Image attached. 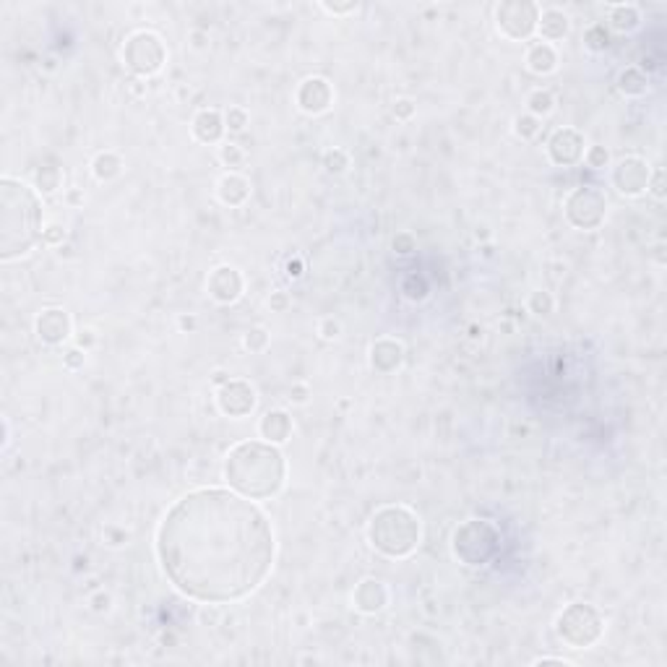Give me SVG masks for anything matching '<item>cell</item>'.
<instances>
[{
    "mask_svg": "<svg viewBox=\"0 0 667 667\" xmlns=\"http://www.w3.org/2000/svg\"><path fill=\"white\" fill-rule=\"evenodd\" d=\"M217 196L224 206H243L251 198V180L240 173L222 175L217 183Z\"/></svg>",
    "mask_w": 667,
    "mask_h": 667,
    "instance_id": "cell-20",
    "label": "cell"
},
{
    "mask_svg": "<svg viewBox=\"0 0 667 667\" xmlns=\"http://www.w3.org/2000/svg\"><path fill=\"white\" fill-rule=\"evenodd\" d=\"M243 347L248 352H264L269 347V331L264 326H253V329L245 331L243 337Z\"/></svg>",
    "mask_w": 667,
    "mask_h": 667,
    "instance_id": "cell-32",
    "label": "cell"
},
{
    "mask_svg": "<svg viewBox=\"0 0 667 667\" xmlns=\"http://www.w3.org/2000/svg\"><path fill=\"white\" fill-rule=\"evenodd\" d=\"M292 417L290 412H284V409H269V412H264V417H261L259 423V433L261 438L269 440V443H274V446H282V443H287L292 435Z\"/></svg>",
    "mask_w": 667,
    "mask_h": 667,
    "instance_id": "cell-19",
    "label": "cell"
},
{
    "mask_svg": "<svg viewBox=\"0 0 667 667\" xmlns=\"http://www.w3.org/2000/svg\"><path fill=\"white\" fill-rule=\"evenodd\" d=\"M553 107H555V97L550 94L548 89H534L532 94L526 97V110H529V115H534L537 120L545 118V115H550Z\"/></svg>",
    "mask_w": 667,
    "mask_h": 667,
    "instance_id": "cell-26",
    "label": "cell"
},
{
    "mask_svg": "<svg viewBox=\"0 0 667 667\" xmlns=\"http://www.w3.org/2000/svg\"><path fill=\"white\" fill-rule=\"evenodd\" d=\"M206 290H209V298L219 305H232L243 298L245 290V279L243 274L237 271L235 266H217L209 274V282H206Z\"/></svg>",
    "mask_w": 667,
    "mask_h": 667,
    "instance_id": "cell-13",
    "label": "cell"
},
{
    "mask_svg": "<svg viewBox=\"0 0 667 667\" xmlns=\"http://www.w3.org/2000/svg\"><path fill=\"white\" fill-rule=\"evenodd\" d=\"M415 248H417V240L412 232H399V235L394 237V251L399 253V256H409Z\"/></svg>",
    "mask_w": 667,
    "mask_h": 667,
    "instance_id": "cell-38",
    "label": "cell"
},
{
    "mask_svg": "<svg viewBox=\"0 0 667 667\" xmlns=\"http://www.w3.org/2000/svg\"><path fill=\"white\" fill-rule=\"evenodd\" d=\"M454 555L467 565L490 563L501 550V532L487 519H467L451 537Z\"/></svg>",
    "mask_w": 667,
    "mask_h": 667,
    "instance_id": "cell-5",
    "label": "cell"
},
{
    "mask_svg": "<svg viewBox=\"0 0 667 667\" xmlns=\"http://www.w3.org/2000/svg\"><path fill=\"white\" fill-rule=\"evenodd\" d=\"M34 331H37V337H40L42 345L58 347L73 334V321H71V315H68V310L53 305V308L40 310V315L34 318Z\"/></svg>",
    "mask_w": 667,
    "mask_h": 667,
    "instance_id": "cell-14",
    "label": "cell"
},
{
    "mask_svg": "<svg viewBox=\"0 0 667 667\" xmlns=\"http://www.w3.org/2000/svg\"><path fill=\"white\" fill-rule=\"evenodd\" d=\"M321 9L326 13H334V16H347V13H354L360 6L354 0H349V3H321Z\"/></svg>",
    "mask_w": 667,
    "mask_h": 667,
    "instance_id": "cell-39",
    "label": "cell"
},
{
    "mask_svg": "<svg viewBox=\"0 0 667 667\" xmlns=\"http://www.w3.org/2000/svg\"><path fill=\"white\" fill-rule=\"evenodd\" d=\"M76 345H79V349H84V352H87V349H92V347L97 345L94 331H92V329L79 331V334H76Z\"/></svg>",
    "mask_w": 667,
    "mask_h": 667,
    "instance_id": "cell-46",
    "label": "cell"
},
{
    "mask_svg": "<svg viewBox=\"0 0 667 667\" xmlns=\"http://www.w3.org/2000/svg\"><path fill=\"white\" fill-rule=\"evenodd\" d=\"M300 269H303V264H300V261H295V264L290 261V264H287V274H290V276H300V274H303Z\"/></svg>",
    "mask_w": 667,
    "mask_h": 667,
    "instance_id": "cell-52",
    "label": "cell"
},
{
    "mask_svg": "<svg viewBox=\"0 0 667 667\" xmlns=\"http://www.w3.org/2000/svg\"><path fill=\"white\" fill-rule=\"evenodd\" d=\"M352 604L354 610H360L362 615H376L389 604V587L381 579H362L352 592Z\"/></svg>",
    "mask_w": 667,
    "mask_h": 667,
    "instance_id": "cell-16",
    "label": "cell"
},
{
    "mask_svg": "<svg viewBox=\"0 0 667 667\" xmlns=\"http://www.w3.org/2000/svg\"><path fill=\"white\" fill-rule=\"evenodd\" d=\"M584 45H587L592 53H602V50H607V45H610V34H607L604 24L589 26L587 32H584Z\"/></svg>",
    "mask_w": 667,
    "mask_h": 667,
    "instance_id": "cell-29",
    "label": "cell"
},
{
    "mask_svg": "<svg viewBox=\"0 0 667 667\" xmlns=\"http://www.w3.org/2000/svg\"><path fill=\"white\" fill-rule=\"evenodd\" d=\"M110 595H104V592H99V595L92 597V610L94 612H107L110 610Z\"/></svg>",
    "mask_w": 667,
    "mask_h": 667,
    "instance_id": "cell-47",
    "label": "cell"
},
{
    "mask_svg": "<svg viewBox=\"0 0 667 667\" xmlns=\"http://www.w3.org/2000/svg\"><path fill=\"white\" fill-rule=\"evenodd\" d=\"M514 134H516L519 139L529 141V139H534V136L540 134V120L534 118V115H529V112L516 115V118H514Z\"/></svg>",
    "mask_w": 667,
    "mask_h": 667,
    "instance_id": "cell-30",
    "label": "cell"
},
{
    "mask_svg": "<svg viewBox=\"0 0 667 667\" xmlns=\"http://www.w3.org/2000/svg\"><path fill=\"white\" fill-rule=\"evenodd\" d=\"M65 201H68L71 206H79V204H84V193H81V190H68Z\"/></svg>",
    "mask_w": 667,
    "mask_h": 667,
    "instance_id": "cell-51",
    "label": "cell"
},
{
    "mask_svg": "<svg viewBox=\"0 0 667 667\" xmlns=\"http://www.w3.org/2000/svg\"><path fill=\"white\" fill-rule=\"evenodd\" d=\"M571 29V18L560 9H545L540 11V21H537V32L542 34L545 42H558L563 40Z\"/></svg>",
    "mask_w": 667,
    "mask_h": 667,
    "instance_id": "cell-21",
    "label": "cell"
},
{
    "mask_svg": "<svg viewBox=\"0 0 667 667\" xmlns=\"http://www.w3.org/2000/svg\"><path fill=\"white\" fill-rule=\"evenodd\" d=\"M45 217L37 188L18 178H0V259H21L45 235Z\"/></svg>",
    "mask_w": 667,
    "mask_h": 667,
    "instance_id": "cell-3",
    "label": "cell"
},
{
    "mask_svg": "<svg viewBox=\"0 0 667 667\" xmlns=\"http://www.w3.org/2000/svg\"><path fill=\"white\" fill-rule=\"evenodd\" d=\"M308 399H310V389H308V384H295L290 389V401H295V404H305Z\"/></svg>",
    "mask_w": 667,
    "mask_h": 667,
    "instance_id": "cell-45",
    "label": "cell"
},
{
    "mask_svg": "<svg viewBox=\"0 0 667 667\" xmlns=\"http://www.w3.org/2000/svg\"><path fill=\"white\" fill-rule=\"evenodd\" d=\"M11 446V423L9 417H3V451Z\"/></svg>",
    "mask_w": 667,
    "mask_h": 667,
    "instance_id": "cell-50",
    "label": "cell"
},
{
    "mask_svg": "<svg viewBox=\"0 0 667 667\" xmlns=\"http://www.w3.org/2000/svg\"><path fill=\"white\" fill-rule=\"evenodd\" d=\"M323 167L334 175L345 173L347 167H349V154H347L345 149H329L323 154Z\"/></svg>",
    "mask_w": 667,
    "mask_h": 667,
    "instance_id": "cell-33",
    "label": "cell"
},
{
    "mask_svg": "<svg viewBox=\"0 0 667 667\" xmlns=\"http://www.w3.org/2000/svg\"><path fill=\"white\" fill-rule=\"evenodd\" d=\"M401 292H404L409 300H423L425 295H428V284H425L423 276L409 274L407 279H404V284H401Z\"/></svg>",
    "mask_w": 667,
    "mask_h": 667,
    "instance_id": "cell-34",
    "label": "cell"
},
{
    "mask_svg": "<svg viewBox=\"0 0 667 667\" xmlns=\"http://www.w3.org/2000/svg\"><path fill=\"white\" fill-rule=\"evenodd\" d=\"M92 173H94L97 180H115L120 173H123V159H120V154H115V151H99L94 157V162H92Z\"/></svg>",
    "mask_w": 667,
    "mask_h": 667,
    "instance_id": "cell-25",
    "label": "cell"
},
{
    "mask_svg": "<svg viewBox=\"0 0 667 667\" xmlns=\"http://www.w3.org/2000/svg\"><path fill=\"white\" fill-rule=\"evenodd\" d=\"M84 360H87V354L81 352L79 347H76V349H71V352H65V354H63V365H65L68 370H81V368H84Z\"/></svg>",
    "mask_w": 667,
    "mask_h": 667,
    "instance_id": "cell-43",
    "label": "cell"
},
{
    "mask_svg": "<svg viewBox=\"0 0 667 667\" xmlns=\"http://www.w3.org/2000/svg\"><path fill=\"white\" fill-rule=\"evenodd\" d=\"M584 146H587L584 134H579L576 128H558L548 141V157L558 167H573L584 159V151H587Z\"/></svg>",
    "mask_w": 667,
    "mask_h": 667,
    "instance_id": "cell-12",
    "label": "cell"
},
{
    "mask_svg": "<svg viewBox=\"0 0 667 667\" xmlns=\"http://www.w3.org/2000/svg\"><path fill=\"white\" fill-rule=\"evenodd\" d=\"M391 112H394V118L396 120H409L412 115H415V102L407 99V97H404V99H396L394 107H391Z\"/></svg>",
    "mask_w": 667,
    "mask_h": 667,
    "instance_id": "cell-40",
    "label": "cell"
},
{
    "mask_svg": "<svg viewBox=\"0 0 667 667\" xmlns=\"http://www.w3.org/2000/svg\"><path fill=\"white\" fill-rule=\"evenodd\" d=\"M190 131L196 136V141L201 143H219L227 126H224V115L214 107H206V110H198L193 115V123H190Z\"/></svg>",
    "mask_w": 667,
    "mask_h": 667,
    "instance_id": "cell-18",
    "label": "cell"
},
{
    "mask_svg": "<svg viewBox=\"0 0 667 667\" xmlns=\"http://www.w3.org/2000/svg\"><path fill=\"white\" fill-rule=\"evenodd\" d=\"M370 545L386 558H409L423 540V521L409 506L389 503L370 516L368 521Z\"/></svg>",
    "mask_w": 667,
    "mask_h": 667,
    "instance_id": "cell-4",
    "label": "cell"
},
{
    "mask_svg": "<svg viewBox=\"0 0 667 667\" xmlns=\"http://www.w3.org/2000/svg\"><path fill=\"white\" fill-rule=\"evenodd\" d=\"M224 479L251 501H269L282 493L287 459L269 440H237L224 456Z\"/></svg>",
    "mask_w": 667,
    "mask_h": 667,
    "instance_id": "cell-2",
    "label": "cell"
},
{
    "mask_svg": "<svg viewBox=\"0 0 667 667\" xmlns=\"http://www.w3.org/2000/svg\"><path fill=\"white\" fill-rule=\"evenodd\" d=\"M526 68L537 76H548L558 68V53L550 42H534L526 50Z\"/></svg>",
    "mask_w": 667,
    "mask_h": 667,
    "instance_id": "cell-22",
    "label": "cell"
},
{
    "mask_svg": "<svg viewBox=\"0 0 667 667\" xmlns=\"http://www.w3.org/2000/svg\"><path fill=\"white\" fill-rule=\"evenodd\" d=\"M401 362H404V345L399 339L381 337L370 345V368L376 373L389 376V373L401 368Z\"/></svg>",
    "mask_w": 667,
    "mask_h": 667,
    "instance_id": "cell-17",
    "label": "cell"
},
{
    "mask_svg": "<svg viewBox=\"0 0 667 667\" xmlns=\"http://www.w3.org/2000/svg\"><path fill=\"white\" fill-rule=\"evenodd\" d=\"M540 6L532 0H503L495 9V26L511 42H524L537 32Z\"/></svg>",
    "mask_w": 667,
    "mask_h": 667,
    "instance_id": "cell-9",
    "label": "cell"
},
{
    "mask_svg": "<svg viewBox=\"0 0 667 667\" xmlns=\"http://www.w3.org/2000/svg\"><path fill=\"white\" fill-rule=\"evenodd\" d=\"M563 214L576 229H597L607 217V198L597 185H579L563 201Z\"/></svg>",
    "mask_w": 667,
    "mask_h": 667,
    "instance_id": "cell-8",
    "label": "cell"
},
{
    "mask_svg": "<svg viewBox=\"0 0 667 667\" xmlns=\"http://www.w3.org/2000/svg\"><path fill=\"white\" fill-rule=\"evenodd\" d=\"M295 102L303 112L308 115H321L331 107L334 102V87L323 76H308L303 84L298 87V94H295Z\"/></svg>",
    "mask_w": 667,
    "mask_h": 667,
    "instance_id": "cell-15",
    "label": "cell"
},
{
    "mask_svg": "<svg viewBox=\"0 0 667 667\" xmlns=\"http://www.w3.org/2000/svg\"><path fill=\"white\" fill-rule=\"evenodd\" d=\"M60 180H63V175H60L58 167H40L37 175H34V188L40 193H53V190L60 188Z\"/></svg>",
    "mask_w": 667,
    "mask_h": 667,
    "instance_id": "cell-27",
    "label": "cell"
},
{
    "mask_svg": "<svg viewBox=\"0 0 667 667\" xmlns=\"http://www.w3.org/2000/svg\"><path fill=\"white\" fill-rule=\"evenodd\" d=\"M639 24H641V11L634 3H618L610 9V26L615 32H634Z\"/></svg>",
    "mask_w": 667,
    "mask_h": 667,
    "instance_id": "cell-24",
    "label": "cell"
},
{
    "mask_svg": "<svg viewBox=\"0 0 667 667\" xmlns=\"http://www.w3.org/2000/svg\"><path fill=\"white\" fill-rule=\"evenodd\" d=\"M318 334H321L323 339H337L339 334H342V323L334 318V315H326V318H321L318 321Z\"/></svg>",
    "mask_w": 667,
    "mask_h": 667,
    "instance_id": "cell-37",
    "label": "cell"
},
{
    "mask_svg": "<svg viewBox=\"0 0 667 667\" xmlns=\"http://www.w3.org/2000/svg\"><path fill=\"white\" fill-rule=\"evenodd\" d=\"M63 240H65V229L60 227V224H48L45 227V235H42V243H48V245H63Z\"/></svg>",
    "mask_w": 667,
    "mask_h": 667,
    "instance_id": "cell-41",
    "label": "cell"
},
{
    "mask_svg": "<svg viewBox=\"0 0 667 667\" xmlns=\"http://www.w3.org/2000/svg\"><path fill=\"white\" fill-rule=\"evenodd\" d=\"M269 308L274 310V313H284L287 308H290V295L282 290L271 292V298H269Z\"/></svg>",
    "mask_w": 667,
    "mask_h": 667,
    "instance_id": "cell-42",
    "label": "cell"
},
{
    "mask_svg": "<svg viewBox=\"0 0 667 667\" xmlns=\"http://www.w3.org/2000/svg\"><path fill=\"white\" fill-rule=\"evenodd\" d=\"M271 521L245 495L198 487L167 511L157 529V558L180 595L196 602H235L271 573Z\"/></svg>",
    "mask_w": 667,
    "mask_h": 667,
    "instance_id": "cell-1",
    "label": "cell"
},
{
    "mask_svg": "<svg viewBox=\"0 0 667 667\" xmlns=\"http://www.w3.org/2000/svg\"><path fill=\"white\" fill-rule=\"evenodd\" d=\"M259 404V396H256V389L253 384H248L245 378H227L224 384L217 389V407H219L222 415L227 417H248Z\"/></svg>",
    "mask_w": 667,
    "mask_h": 667,
    "instance_id": "cell-10",
    "label": "cell"
},
{
    "mask_svg": "<svg viewBox=\"0 0 667 667\" xmlns=\"http://www.w3.org/2000/svg\"><path fill=\"white\" fill-rule=\"evenodd\" d=\"M123 63L136 76H154L167 63V48L162 37L149 29H139L123 45Z\"/></svg>",
    "mask_w": 667,
    "mask_h": 667,
    "instance_id": "cell-7",
    "label": "cell"
},
{
    "mask_svg": "<svg viewBox=\"0 0 667 667\" xmlns=\"http://www.w3.org/2000/svg\"><path fill=\"white\" fill-rule=\"evenodd\" d=\"M178 326H180L183 331H196V326H198L196 315H180V318H178Z\"/></svg>",
    "mask_w": 667,
    "mask_h": 667,
    "instance_id": "cell-48",
    "label": "cell"
},
{
    "mask_svg": "<svg viewBox=\"0 0 667 667\" xmlns=\"http://www.w3.org/2000/svg\"><path fill=\"white\" fill-rule=\"evenodd\" d=\"M646 188L654 193L657 198H665V170H657V173H651V178H649V185Z\"/></svg>",
    "mask_w": 667,
    "mask_h": 667,
    "instance_id": "cell-44",
    "label": "cell"
},
{
    "mask_svg": "<svg viewBox=\"0 0 667 667\" xmlns=\"http://www.w3.org/2000/svg\"><path fill=\"white\" fill-rule=\"evenodd\" d=\"M651 178V167L641 157H623L615 162L610 173V180L618 193L623 196H639L646 190Z\"/></svg>",
    "mask_w": 667,
    "mask_h": 667,
    "instance_id": "cell-11",
    "label": "cell"
},
{
    "mask_svg": "<svg viewBox=\"0 0 667 667\" xmlns=\"http://www.w3.org/2000/svg\"><path fill=\"white\" fill-rule=\"evenodd\" d=\"M555 634L571 649H589L604 634V618L595 604L571 602L555 620Z\"/></svg>",
    "mask_w": 667,
    "mask_h": 667,
    "instance_id": "cell-6",
    "label": "cell"
},
{
    "mask_svg": "<svg viewBox=\"0 0 667 667\" xmlns=\"http://www.w3.org/2000/svg\"><path fill=\"white\" fill-rule=\"evenodd\" d=\"M534 665H563V667H568V665H573V662H568V659H563V657H540V659H534Z\"/></svg>",
    "mask_w": 667,
    "mask_h": 667,
    "instance_id": "cell-49",
    "label": "cell"
},
{
    "mask_svg": "<svg viewBox=\"0 0 667 667\" xmlns=\"http://www.w3.org/2000/svg\"><path fill=\"white\" fill-rule=\"evenodd\" d=\"M584 162H587L592 170H604V167L610 165V151L604 149V146H589V149L584 151Z\"/></svg>",
    "mask_w": 667,
    "mask_h": 667,
    "instance_id": "cell-35",
    "label": "cell"
},
{
    "mask_svg": "<svg viewBox=\"0 0 667 667\" xmlns=\"http://www.w3.org/2000/svg\"><path fill=\"white\" fill-rule=\"evenodd\" d=\"M219 159H222V165L229 167V173H235V170H240V167L245 165V154L237 143H222Z\"/></svg>",
    "mask_w": 667,
    "mask_h": 667,
    "instance_id": "cell-31",
    "label": "cell"
},
{
    "mask_svg": "<svg viewBox=\"0 0 667 667\" xmlns=\"http://www.w3.org/2000/svg\"><path fill=\"white\" fill-rule=\"evenodd\" d=\"M224 126L232 131V134H240L248 126V112L243 107H229L227 115H224Z\"/></svg>",
    "mask_w": 667,
    "mask_h": 667,
    "instance_id": "cell-36",
    "label": "cell"
},
{
    "mask_svg": "<svg viewBox=\"0 0 667 667\" xmlns=\"http://www.w3.org/2000/svg\"><path fill=\"white\" fill-rule=\"evenodd\" d=\"M526 308H529V313H534V315H550L555 310V300H553L550 292L534 290L532 295H529V300H526Z\"/></svg>",
    "mask_w": 667,
    "mask_h": 667,
    "instance_id": "cell-28",
    "label": "cell"
},
{
    "mask_svg": "<svg viewBox=\"0 0 667 667\" xmlns=\"http://www.w3.org/2000/svg\"><path fill=\"white\" fill-rule=\"evenodd\" d=\"M618 92L626 97H644L649 92V76L641 68L628 65L618 73Z\"/></svg>",
    "mask_w": 667,
    "mask_h": 667,
    "instance_id": "cell-23",
    "label": "cell"
}]
</instances>
